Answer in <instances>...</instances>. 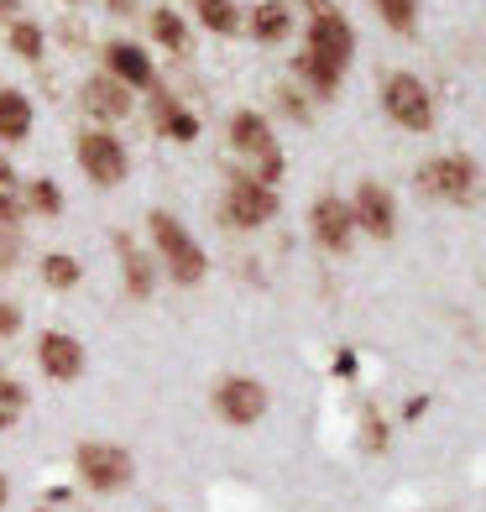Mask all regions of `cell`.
<instances>
[{"instance_id": "cell-24", "label": "cell", "mask_w": 486, "mask_h": 512, "mask_svg": "<svg viewBox=\"0 0 486 512\" xmlns=\"http://www.w3.org/2000/svg\"><path fill=\"white\" fill-rule=\"evenodd\" d=\"M21 209H37V215H58V209H63L58 183H53V178H37V183H27V199H21Z\"/></svg>"}, {"instance_id": "cell-18", "label": "cell", "mask_w": 486, "mask_h": 512, "mask_svg": "<svg viewBox=\"0 0 486 512\" xmlns=\"http://www.w3.org/2000/svg\"><path fill=\"white\" fill-rule=\"evenodd\" d=\"M288 27H293V16H288L283 0H262V6L251 11V37L257 42H283Z\"/></svg>"}, {"instance_id": "cell-21", "label": "cell", "mask_w": 486, "mask_h": 512, "mask_svg": "<svg viewBox=\"0 0 486 512\" xmlns=\"http://www.w3.org/2000/svg\"><path fill=\"white\" fill-rule=\"evenodd\" d=\"M21 413H27V387H21L16 377H6V371H0V429H11Z\"/></svg>"}, {"instance_id": "cell-15", "label": "cell", "mask_w": 486, "mask_h": 512, "mask_svg": "<svg viewBox=\"0 0 486 512\" xmlns=\"http://www.w3.org/2000/svg\"><path fill=\"white\" fill-rule=\"evenodd\" d=\"M115 251H121V267H126V293L131 298H152V283H157V272H152V256H142L126 236L115 241Z\"/></svg>"}, {"instance_id": "cell-30", "label": "cell", "mask_w": 486, "mask_h": 512, "mask_svg": "<svg viewBox=\"0 0 486 512\" xmlns=\"http://www.w3.org/2000/svg\"><path fill=\"white\" fill-rule=\"evenodd\" d=\"M366 445L382 450V418H366Z\"/></svg>"}, {"instance_id": "cell-20", "label": "cell", "mask_w": 486, "mask_h": 512, "mask_svg": "<svg viewBox=\"0 0 486 512\" xmlns=\"http://www.w3.org/2000/svg\"><path fill=\"white\" fill-rule=\"evenodd\" d=\"M199 21L210 32H241V11H236V0H199Z\"/></svg>"}, {"instance_id": "cell-22", "label": "cell", "mask_w": 486, "mask_h": 512, "mask_svg": "<svg viewBox=\"0 0 486 512\" xmlns=\"http://www.w3.org/2000/svg\"><path fill=\"white\" fill-rule=\"evenodd\" d=\"M42 283H48V288H79V262H74V256H63V251L42 256Z\"/></svg>"}, {"instance_id": "cell-8", "label": "cell", "mask_w": 486, "mask_h": 512, "mask_svg": "<svg viewBox=\"0 0 486 512\" xmlns=\"http://www.w3.org/2000/svg\"><path fill=\"white\" fill-rule=\"evenodd\" d=\"M215 408H220L225 424H257L267 413V387L251 382V377H225L215 387Z\"/></svg>"}, {"instance_id": "cell-25", "label": "cell", "mask_w": 486, "mask_h": 512, "mask_svg": "<svg viewBox=\"0 0 486 512\" xmlns=\"http://www.w3.org/2000/svg\"><path fill=\"white\" fill-rule=\"evenodd\" d=\"M377 11L387 16L392 32H413V16H419V0H377Z\"/></svg>"}, {"instance_id": "cell-26", "label": "cell", "mask_w": 486, "mask_h": 512, "mask_svg": "<svg viewBox=\"0 0 486 512\" xmlns=\"http://www.w3.org/2000/svg\"><path fill=\"white\" fill-rule=\"evenodd\" d=\"M16 220H21V194H16L11 168L0 162V225H16Z\"/></svg>"}, {"instance_id": "cell-14", "label": "cell", "mask_w": 486, "mask_h": 512, "mask_svg": "<svg viewBox=\"0 0 486 512\" xmlns=\"http://www.w3.org/2000/svg\"><path fill=\"white\" fill-rule=\"evenodd\" d=\"M105 63H110V79H121L126 89L131 84H152V58L136 48V42H115V48H105Z\"/></svg>"}, {"instance_id": "cell-29", "label": "cell", "mask_w": 486, "mask_h": 512, "mask_svg": "<svg viewBox=\"0 0 486 512\" xmlns=\"http://www.w3.org/2000/svg\"><path fill=\"white\" fill-rule=\"evenodd\" d=\"M21 330V309L16 304H0V335H16Z\"/></svg>"}, {"instance_id": "cell-33", "label": "cell", "mask_w": 486, "mask_h": 512, "mask_svg": "<svg viewBox=\"0 0 486 512\" xmlns=\"http://www.w3.org/2000/svg\"><path fill=\"white\" fill-rule=\"evenodd\" d=\"M42 512H53V507H42Z\"/></svg>"}, {"instance_id": "cell-32", "label": "cell", "mask_w": 486, "mask_h": 512, "mask_svg": "<svg viewBox=\"0 0 486 512\" xmlns=\"http://www.w3.org/2000/svg\"><path fill=\"white\" fill-rule=\"evenodd\" d=\"M6 497H11V486H6V476H0V507H6Z\"/></svg>"}, {"instance_id": "cell-11", "label": "cell", "mask_w": 486, "mask_h": 512, "mask_svg": "<svg viewBox=\"0 0 486 512\" xmlns=\"http://www.w3.org/2000/svg\"><path fill=\"white\" fill-rule=\"evenodd\" d=\"M37 361H42V371H48L53 382H74L79 371H84L79 340H74V335H63V330H48V335L37 340Z\"/></svg>"}, {"instance_id": "cell-4", "label": "cell", "mask_w": 486, "mask_h": 512, "mask_svg": "<svg viewBox=\"0 0 486 512\" xmlns=\"http://www.w3.org/2000/svg\"><path fill=\"white\" fill-rule=\"evenodd\" d=\"M476 162L471 157H434L419 168V189L429 199H450V204H471L476 199Z\"/></svg>"}, {"instance_id": "cell-23", "label": "cell", "mask_w": 486, "mask_h": 512, "mask_svg": "<svg viewBox=\"0 0 486 512\" xmlns=\"http://www.w3.org/2000/svg\"><path fill=\"white\" fill-rule=\"evenodd\" d=\"M152 37H157L168 53H183V48H189V32H183V21H178L173 11H152Z\"/></svg>"}, {"instance_id": "cell-9", "label": "cell", "mask_w": 486, "mask_h": 512, "mask_svg": "<svg viewBox=\"0 0 486 512\" xmlns=\"http://www.w3.org/2000/svg\"><path fill=\"white\" fill-rule=\"evenodd\" d=\"M309 53L330 58L335 68L351 63V53H356V32L345 27V16H340V11H330V16H314V27H309Z\"/></svg>"}, {"instance_id": "cell-10", "label": "cell", "mask_w": 486, "mask_h": 512, "mask_svg": "<svg viewBox=\"0 0 486 512\" xmlns=\"http://www.w3.org/2000/svg\"><path fill=\"white\" fill-rule=\"evenodd\" d=\"M79 110L95 115V121H121V115L131 110V89H126L121 79L100 74V79H89V84L79 89Z\"/></svg>"}, {"instance_id": "cell-6", "label": "cell", "mask_w": 486, "mask_h": 512, "mask_svg": "<svg viewBox=\"0 0 486 512\" xmlns=\"http://www.w3.org/2000/svg\"><path fill=\"white\" fill-rule=\"evenodd\" d=\"M277 215V194L267 183H251V178H236L225 194V225L230 230H257Z\"/></svg>"}, {"instance_id": "cell-3", "label": "cell", "mask_w": 486, "mask_h": 512, "mask_svg": "<svg viewBox=\"0 0 486 512\" xmlns=\"http://www.w3.org/2000/svg\"><path fill=\"white\" fill-rule=\"evenodd\" d=\"M74 471L84 486H95V492H121L131 481V455L121 445H105V439H89V445L74 450Z\"/></svg>"}, {"instance_id": "cell-17", "label": "cell", "mask_w": 486, "mask_h": 512, "mask_svg": "<svg viewBox=\"0 0 486 512\" xmlns=\"http://www.w3.org/2000/svg\"><path fill=\"white\" fill-rule=\"evenodd\" d=\"M32 131V105L16 89H0V142H21Z\"/></svg>"}, {"instance_id": "cell-12", "label": "cell", "mask_w": 486, "mask_h": 512, "mask_svg": "<svg viewBox=\"0 0 486 512\" xmlns=\"http://www.w3.org/2000/svg\"><path fill=\"white\" fill-rule=\"evenodd\" d=\"M351 230H356V215H351V204H345V199L324 194L314 204V236H319V246L345 251V246H351Z\"/></svg>"}, {"instance_id": "cell-28", "label": "cell", "mask_w": 486, "mask_h": 512, "mask_svg": "<svg viewBox=\"0 0 486 512\" xmlns=\"http://www.w3.org/2000/svg\"><path fill=\"white\" fill-rule=\"evenodd\" d=\"M16 251H21V241H16V225H0V272H6V267L16 262Z\"/></svg>"}, {"instance_id": "cell-13", "label": "cell", "mask_w": 486, "mask_h": 512, "mask_svg": "<svg viewBox=\"0 0 486 512\" xmlns=\"http://www.w3.org/2000/svg\"><path fill=\"white\" fill-rule=\"evenodd\" d=\"M351 215H356L361 230H372V236H392V220H398V215H392V194L382 189V183H361Z\"/></svg>"}, {"instance_id": "cell-31", "label": "cell", "mask_w": 486, "mask_h": 512, "mask_svg": "<svg viewBox=\"0 0 486 512\" xmlns=\"http://www.w3.org/2000/svg\"><path fill=\"white\" fill-rule=\"evenodd\" d=\"M21 6H16V0H0V16H16Z\"/></svg>"}, {"instance_id": "cell-27", "label": "cell", "mask_w": 486, "mask_h": 512, "mask_svg": "<svg viewBox=\"0 0 486 512\" xmlns=\"http://www.w3.org/2000/svg\"><path fill=\"white\" fill-rule=\"evenodd\" d=\"M11 48L21 58H42V32L32 27V21H16V27H11Z\"/></svg>"}, {"instance_id": "cell-7", "label": "cell", "mask_w": 486, "mask_h": 512, "mask_svg": "<svg viewBox=\"0 0 486 512\" xmlns=\"http://www.w3.org/2000/svg\"><path fill=\"white\" fill-rule=\"evenodd\" d=\"M74 152H79V168L89 173V183H100V189H110V183L126 178V152H121V142H115V136L89 131V136H79Z\"/></svg>"}, {"instance_id": "cell-1", "label": "cell", "mask_w": 486, "mask_h": 512, "mask_svg": "<svg viewBox=\"0 0 486 512\" xmlns=\"http://www.w3.org/2000/svg\"><path fill=\"white\" fill-rule=\"evenodd\" d=\"M152 241H157V251H162V267H168V277L173 283H199L204 277V251H199V241L189 236V230H183L173 215H152Z\"/></svg>"}, {"instance_id": "cell-16", "label": "cell", "mask_w": 486, "mask_h": 512, "mask_svg": "<svg viewBox=\"0 0 486 512\" xmlns=\"http://www.w3.org/2000/svg\"><path fill=\"white\" fill-rule=\"evenodd\" d=\"M152 121H157L162 136H173V142H194V136H199V121L189 110H178V100H168V95L152 100Z\"/></svg>"}, {"instance_id": "cell-2", "label": "cell", "mask_w": 486, "mask_h": 512, "mask_svg": "<svg viewBox=\"0 0 486 512\" xmlns=\"http://www.w3.org/2000/svg\"><path fill=\"white\" fill-rule=\"evenodd\" d=\"M230 147L257 157V173H246L251 183H277V173H283V152H277L272 131H267V121L257 110H241L236 121H230Z\"/></svg>"}, {"instance_id": "cell-19", "label": "cell", "mask_w": 486, "mask_h": 512, "mask_svg": "<svg viewBox=\"0 0 486 512\" xmlns=\"http://www.w3.org/2000/svg\"><path fill=\"white\" fill-rule=\"evenodd\" d=\"M298 74H304V79L319 89V95H335V84H340L345 68H335L330 58H319V53H309V48H304V58H298Z\"/></svg>"}, {"instance_id": "cell-5", "label": "cell", "mask_w": 486, "mask_h": 512, "mask_svg": "<svg viewBox=\"0 0 486 512\" xmlns=\"http://www.w3.org/2000/svg\"><path fill=\"white\" fill-rule=\"evenodd\" d=\"M382 105H387L392 121L408 126V131H429L434 126V100H429V89L413 74H392L382 84Z\"/></svg>"}]
</instances>
